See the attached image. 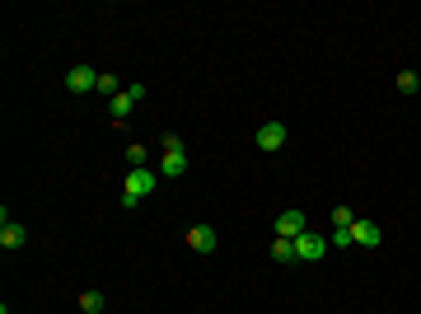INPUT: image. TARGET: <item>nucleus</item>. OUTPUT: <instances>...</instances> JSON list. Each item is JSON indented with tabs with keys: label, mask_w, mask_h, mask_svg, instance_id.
<instances>
[{
	"label": "nucleus",
	"mask_w": 421,
	"mask_h": 314,
	"mask_svg": "<svg viewBox=\"0 0 421 314\" xmlns=\"http://www.w3.org/2000/svg\"><path fill=\"white\" fill-rule=\"evenodd\" d=\"M272 258H276V263H295V239H276L272 235Z\"/></svg>",
	"instance_id": "obj_12"
},
{
	"label": "nucleus",
	"mask_w": 421,
	"mask_h": 314,
	"mask_svg": "<svg viewBox=\"0 0 421 314\" xmlns=\"http://www.w3.org/2000/svg\"><path fill=\"white\" fill-rule=\"evenodd\" d=\"M24 244H29V230H24L19 220H0V249H5V253H19Z\"/></svg>",
	"instance_id": "obj_7"
},
{
	"label": "nucleus",
	"mask_w": 421,
	"mask_h": 314,
	"mask_svg": "<svg viewBox=\"0 0 421 314\" xmlns=\"http://www.w3.org/2000/svg\"><path fill=\"white\" fill-rule=\"evenodd\" d=\"M98 90H103L108 99H117V94H122V80L112 76V71H98Z\"/></svg>",
	"instance_id": "obj_14"
},
{
	"label": "nucleus",
	"mask_w": 421,
	"mask_h": 314,
	"mask_svg": "<svg viewBox=\"0 0 421 314\" xmlns=\"http://www.w3.org/2000/svg\"><path fill=\"white\" fill-rule=\"evenodd\" d=\"M159 145H164V150H183V136H178V131H169V136H164Z\"/></svg>",
	"instance_id": "obj_18"
},
{
	"label": "nucleus",
	"mask_w": 421,
	"mask_h": 314,
	"mask_svg": "<svg viewBox=\"0 0 421 314\" xmlns=\"http://www.w3.org/2000/svg\"><path fill=\"white\" fill-rule=\"evenodd\" d=\"M327 244H332V249H346V244H356V239H351V230H332Z\"/></svg>",
	"instance_id": "obj_17"
},
{
	"label": "nucleus",
	"mask_w": 421,
	"mask_h": 314,
	"mask_svg": "<svg viewBox=\"0 0 421 314\" xmlns=\"http://www.w3.org/2000/svg\"><path fill=\"white\" fill-rule=\"evenodd\" d=\"M216 244H220L216 225H192V230H187V249L192 253H216Z\"/></svg>",
	"instance_id": "obj_5"
},
{
	"label": "nucleus",
	"mask_w": 421,
	"mask_h": 314,
	"mask_svg": "<svg viewBox=\"0 0 421 314\" xmlns=\"http://www.w3.org/2000/svg\"><path fill=\"white\" fill-rule=\"evenodd\" d=\"M327 249H332V244H327L323 235L304 230V235L295 239V263H323V258H327Z\"/></svg>",
	"instance_id": "obj_3"
},
{
	"label": "nucleus",
	"mask_w": 421,
	"mask_h": 314,
	"mask_svg": "<svg viewBox=\"0 0 421 314\" xmlns=\"http://www.w3.org/2000/svg\"><path fill=\"white\" fill-rule=\"evenodd\" d=\"M351 239H356L360 249H379L384 244V230H379V220H356L351 225Z\"/></svg>",
	"instance_id": "obj_8"
},
{
	"label": "nucleus",
	"mask_w": 421,
	"mask_h": 314,
	"mask_svg": "<svg viewBox=\"0 0 421 314\" xmlns=\"http://www.w3.org/2000/svg\"><path fill=\"white\" fill-rule=\"evenodd\" d=\"M304 230H309V216H304L300 206H286V211L276 216V225H272V235L276 239H300Z\"/></svg>",
	"instance_id": "obj_2"
},
{
	"label": "nucleus",
	"mask_w": 421,
	"mask_h": 314,
	"mask_svg": "<svg viewBox=\"0 0 421 314\" xmlns=\"http://www.w3.org/2000/svg\"><path fill=\"white\" fill-rule=\"evenodd\" d=\"M417 90H421L417 71H398V94H417Z\"/></svg>",
	"instance_id": "obj_15"
},
{
	"label": "nucleus",
	"mask_w": 421,
	"mask_h": 314,
	"mask_svg": "<svg viewBox=\"0 0 421 314\" xmlns=\"http://www.w3.org/2000/svg\"><path fill=\"white\" fill-rule=\"evenodd\" d=\"M281 145H286V122H263V127H258V150L276 155Z\"/></svg>",
	"instance_id": "obj_6"
},
{
	"label": "nucleus",
	"mask_w": 421,
	"mask_h": 314,
	"mask_svg": "<svg viewBox=\"0 0 421 314\" xmlns=\"http://www.w3.org/2000/svg\"><path fill=\"white\" fill-rule=\"evenodd\" d=\"M356 211H351V206H332V230H351V225H356Z\"/></svg>",
	"instance_id": "obj_13"
},
{
	"label": "nucleus",
	"mask_w": 421,
	"mask_h": 314,
	"mask_svg": "<svg viewBox=\"0 0 421 314\" xmlns=\"http://www.w3.org/2000/svg\"><path fill=\"white\" fill-rule=\"evenodd\" d=\"M66 90H71V94H89V90H98V71H89V66H71V71H66Z\"/></svg>",
	"instance_id": "obj_4"
},
{
	"label": "nucleus",
	"mask_w": 421,
	"mask_h": 314,
	"mask_svg": "<svg viewBox=\"0 0 421 314\" xmlns=\"http://www.w3.org/2000/svg\"><path fill=\"white\" fill-rule=\"evenodd\" d=\"M80 310L84 314H103L108 310V296H103V291H84V296H80Z\"/></svg>",
	"instance_id": "obj_11"
},
{
	"label": "nucleus",
	"mask_w": 421,
	"mask_h": 314,
	"mask_svg": "<svg viewBox=\"0 0 421 314\" xmlns=\"http://www.w3.org/2000/svg\"><path fill=\"white\" fill-rule=\"evenodd\" d=\"M159 173H164V178H183L187 173V150H164V155H159Z\"/></svg>",
	"instance_id": "obj_9"
},
{
	"label": "nucleus",
	"mask_w": 421,
	"mask_h": 314,
	"mask_svg": "<svg viewBox=\"0 0 421 314\" xmlns=\"http://www.w3.org/2000/svg\"><path fill=\"white\" fill-rule=\"evenodd\" d=\"M145 159H150L145 145H126V169H145Z\"/></svg>",
	"instance_id": "obj_16"
},
{
	"label": "nucleus",
	"mask_w": 421,
	"mask_h": 314,
	"mask_svg": "<svg viewBox=\"0 0 421 314\" xmlns=\"http://www.w3.org/2000/svg\"><path fill=\"white\" fill-rule=\"evenodd\" d=\"M155 188H159V173L155 169H126V178H122V206H140Z\"/></svg>",
	"instance_id": "obj_1"
},
{
	"label": "nucleus",
	"mask_w": 421,
	"mask_h": 314,
	"mask_svg": "<svg viewBox=\"0 0 421 314\" xmlns=\"http://www.w3.org/2000/svg\"><path fill=\"white\" fill-rule=\"evenodd\" d=\"M131 108H136V99L126 94V90H122L117 99H108V113H112V122H126V117H131Z\"/></svg>",
	"instance_id": "obj_10"
}]
</instances>
